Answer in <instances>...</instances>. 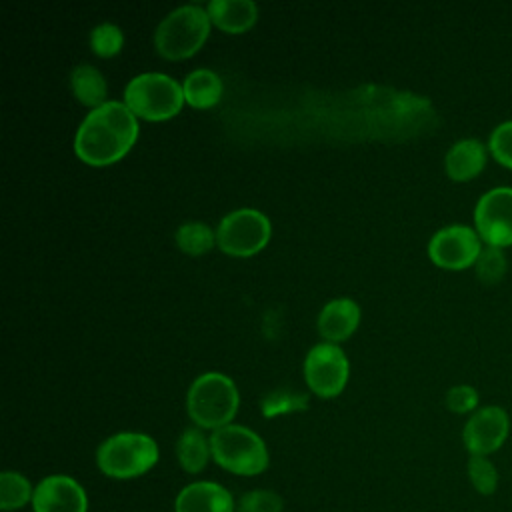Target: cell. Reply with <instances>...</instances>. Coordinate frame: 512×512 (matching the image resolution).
I'll list each match as a JSON object with an SVG mask.
<instances>
[{
  "instance_id": "cell-1",
  "label": "cell",
  "mask_w": 512,
  "mask_h": 512,
  "mask_svg": "<svg viewBox=\"0 0 512 512\" xmlns=\"http://www.w3.org/2000/svg\"><path fill=\"white\" fill-rule=\"evenodd\" d=\"M138 138V118L124 102L108 100L90 110L74 134V154L88 166L122 160Z\"/></svg>"
},
{
  "instance_id": "cell-2",
  "label": "cell",
  "mask_w": 512,
  "mask_h": 512,
  "mask_svg": "<svg viewBox=\"0 0 512 512\" xmlns=\"http://www.w3.org/2000/svg\"><path fill=\"white\" fill-rule=\"evenodd\" d=\"M240 406L236 384L222 372L198 376L186 394V412L196 428L218 430L232 424Z\"/></svg>"
},
{
  "instance_id": "cell-3",
  "label": "cell",
  "mask_w": 512,
  "mask_h": 512,
  "mask_svg": "<svg viewBox=\"0 0 512 512\" xmlns=\"http://www.w3.org/2000/svg\"><path fill=\"white\" fill-rule=\"evenodd\" d=\"M158 444L142 432H118L96 450V466L108 478L130 480L146 474L158 462Z\"/></svg>"
},
{
  "instance_id": "cell-4",
  "label": "cell",
  "mask_w": 512,
  "mask_h": 512,
  "mask_svg": "<svg viewBox=\"0 0 512 512\" xmlns=\"http://www.w3.org/2000/svg\"><path fill=\"white\" fill-rule=\"evenodd\" d=\"M206 8L186 4L162 18L154 32V48L166 60H186L194 56L210 34Z\"/></svg>"
},
{
  "instance_id": "cell-5",
  "label": "cell",
  "mask_w": 512,
  "mask_h": 512,
  "mask_svg": "<svg viewBox=\"0 0 512 512\" xmlns=\"http://www.w3.org/2000/svg\"><path fill=\"white\" fill-rule=\"evenodd\" d=\"M214 462L236 476H258L268 464V448L264 440L250 428L228 424L210 434Z\"/></svg>"
},
{
  "instance_id": "cell-6",
  "label": "cell",
  "mask_w": 512,
  "mask_h": 512,
  "mask_svg": "<svg viewBox=\"0 0 512 512\" xmlns=\"http://www.w3.org/2000/svg\"><path fill=\"white\" fill-rule=\"evenodd\" d=\"M124 104L136 118L148 122L174 118L184 106L182 84L160 72L138 74L124 88Z\"/></svg>"
},
{
  "instance_id": "cell-7",
  "label": "cell",
  "mask_w": 512,
  "mask_h": 512,
  "mask_svg": "<svg viewBox=\"0 0 512 512\" xmlns=\"http://www.w3.org/2000/svg\"><path fill=\"white\" fill-rule=\"evenodd\" d=\"M272 236V224L256 208H238L226 214L216 228V246L232 258L258 254Z\"/></svg>"
},
{
  "instance_id": "cell-8",
  "label": "cell",
  "mask_w": 512,
  "mask_h": 512,
  "mask_svg": "<svg viewBox=\"0 0 512 512\" xmlns=\"http://www.w3.org/2000/svg\"><path fill=\"white\" fill-rule=\"evenodd\" d=\"M304 380L320 398L338 396L348 382V358L338 344L320 342L312 346L304 358Z\"/></svg>"
},
{
  "instance_id": "cell-9",
  "label": "cell",
  "mask_w": 512,
  "mask_h": 512,
  "mask_svg": "<svg viewBox=\"0 0 512 512\" xmlns=\"http://www.w3.org/2000/svg\"><path fill=\"white\" fill-rule=\"evenodd\" d=\"M474 230L486 246H512V188L498 186L488 190L474 208Z\"/></svg>"
},
{
  "instance_id": "cell-10",
  "label": "cell",
  "mask_w": 512,
  "mask_h": 512,
  "mask_svg": "<svg viewBox=\"0 0 512 512\" xmlns=\"http://www.w3.org/2000/svg\"><path fill=\"white\" fill-rule=\"evenodd\" d=\"M482 252L478 232L464 224L440 228L428 242L430 260L444 270H464L476 264Z\"/></svg>"
},
{
  "instance_id": "cell-11",
  "label": "cell",
  "mask_w": 512,
  "mask_h": 512,
  "mask_svg": "<svg viewBox=\"0 0 512 512\" xmlns=\"http://www.w3.org/2000/svg\"><path fill=\"white\" fill-rule=\"evenodd\" d=\"M510 430L508 414L500 406H486L474 412L464 430H462V440L470 456H486L496 452Z\"/></svg>"
},
{
  "instance_id": "cell-12",
  "label": "cell",
  "mask_w": 512,
  "mask_h": 512,
  "mask_svg": "<svg viewBox=\"0 0 512 512\" xmlns=\"http://www.w3.org/2000/svg\"><path fill=\"white\" fill-rule=\"evenodd\" d=\"M34 512H88L84 488L66 474H50L34 486Z\"/></svg>"
},
{
  "instance_id": "cell-13",
  "label": "cell",
  "mask_w": 512,
  "mask_h": 512,
  "mask_svg": "<svg viewBox=\"0 0 512 512\" xmlns=\"http://www.w3.org/2000/svg\"><path fill=\"white\" fill-rule=\"evenodd\" d=\"M174 512H236V502L218 482L200 480L186 484L178 492Z\"/></svg>"
},
{
  "instance_id": "cell-14",
  "label": "cell",
  "mask_w": 512,
  "mask_h": 512,
  "mask_svg": "<svg viewBox=\"0 0 512 512\" xmlns=\"http://www.w3.org/2000/svg\"><path fill=\"white\" fill-rule=\"evenodd\" d=\"M360 324V308L350 298H336L322 306L316 326L326 342L338 344L348 340Z\"/></svg>"
},
{
  "instance_id": "cell-15",
  "label": "cell",
  "mask_w": 512,
  "mask_h": 512,
  "mask_svg": "<svg viewBox=\"0 0 512 512\" xmlns=\"http://www.w3.org/2000/svg\"><path fill=\"white\" fill-rule=\"evenodd\" d=\"M486 166V146L476 138H464L452 144L444 158V170L454 182L476 178Z\"/></svg>"
},
{
  "instance_id": "cell-16",
  "label": "cell",
  "mask_w": 512,
  "mask_h": 512,
  "mask_svg": "<svg viewBox=\"0 0 512 512\" xmlns=\"http://www.w3.org/2000/svg\"><path fill=\"white\" fill-rule=\"evenodd\" d=\"M206 12L210 22L226 34L248 32L258 20V6L252 0H212Z\"/></svg>"
},
{
  "instance_id": "cell-17",
  "label": "cell",
  "mask_w": 512,
  "mask_h": 512,
  "mask_svg": "<svg viewBox=\"0 0 512 512\" xmlns=\"http://www.w3.org/2000/svg\"><path fill=\"white\" fill-rule=\"evenodd\" d=\"M184 102L196 110H208L222 98V80L208 68L192 70L182 82Z\"/></svg>"
},
{
  "instance_id": "cell-18",
  "label": "cell",
  "mask_w": 512,
  "mask_h": 512,
  "mask_svg": "<svg viewBox=\"0 0 512 512\" xmlns=\"http://www.w3.org/2000/svg\"><path fill=\"white\" fill-rule=\"evenodd\" d=\"M176 458L182 470L188 474H200L208 466L212 458V448L210 438H206L202 428H186L178 436Z\"/></svg>"
},
{
  "instance_id": "cell-19",
  "label": "cell",
  "mask_w": 512,
  "mask_h": 512,
  "mask_svg": "<svg viewBox=\"0 0 512 512\" xmlns=\"http://www.w3.org/2000/svg\"><path fill=\"white\" fill-rule=\"evenodd\" d=\"M70 88L74 98L88 108H98L102 104H106V96H108V86L106 80L102 76V72L98 68H94L92 64H80L72 70L70 74Z\"/></svg>"
},
{
  "instance_id": "cell-20",
  "label": "cell",
  "mask_w": 512,
  "mask_h": 512,
  "mask_svg": "<svg viewBox=\"0 0 512 512\" xmlns=\"http://www.w3.org/2000/svg\"><path fill=\"white\" fill-rule=\"evenodd\" d=\"M34 488L30 480L14 470H4L0 474V508L4 512H14L32 502Z\"/></svg>"
},
{
  "instance_id": "cell-21",
  "label": "cell",
  "mask_w": 512,
  "mask_h": 512,
  "mask_svg": "<svg viewBox=\"0 0 512 512\" xmlns=\"http://www.w3.org/2000/svg\"><path fill=\"white\" fill-rule=\"evenodd\" d=\"M176 246L188 256H202L216 244V232L204 222H184L174 234Z\"/></svg>"
},
{
  "instance_id": "cell-22",
  "label": "cell",
  "mask_w": 512,
  "mask_h": 512,
  "mask_svg": "<svg viewBox=\"0 0 512 512\" xmlns=\"http://www.w3.org/2000/svg\"><path fill=\"white\" fill-rule=\"evenodd\" d=\"M124 46V34L116 24L104 22L90 32V48L100 58L116 56Z\"/></svg>"
},
{
  "instance_id": "cell-23",
  "label": "cell",
  "mask_w": 512,
  "mask_h": 512,
  "mask_svg": "<svg viewBox=\"0 0 512 512\" xmlns=\"http://www.w3.org/2000/svg\"><path fill=\"white\" fill-rule=\"evenodd\" d=\"M474 268H476L478 280L484 282L486 286H492V284H498L504 278L508 262H506V258H504L500 248L486 246V248H482Z\"/></svg>"
},
{
  "instance_id": "cell-24",
  "label": "cell",
  "mask_w": 512,
  "mask_h": 512,
  "mask_svg": "<svg viewBox=\"0 0 512 512\" xmlns=\"http://www.w3.org/2000/svg\"><path fill=\"white\" fill-rule=\"evenodd\" d=\"M284 500L274 490H250L236 502V512H282Z\"/></svg>"
},
{
  "instance_id": "cell-25",
  "label": "cell",
  "mask_w": 512,
  "mask_h": 512,
  "mask_svg": "<svg viewBox=\"0 0 512 512\" xmlns=\"http://www.w3.org/2000/svg\"><path fill=\"white\" fill-rule=\"evenodd\" d=\"M468 476H470V482L472 486L488 496L496 490V484H498V474H496V468L490 460H486V456H470L468 460Z\"/></svg>"
},
{
  "instance_id": "cell-26",
  "label": "cell",
  "mask_w": 512,
  "mask_h": 512,
  "mask_svg": "<svg viewBox=\"0 0 512 512\" xmlns=\"http://www.w3.org/2000/svg\"><path fill=\"white\" fill-rule=\"evenodd\" d=\"M488 150L492 158L512 170V120L498 124L490 138H488Z\"/></svg>"
},
{
  "instance_id": "cell-27",
  "label": "cell",
  "mask_w": 512,
  "mask_h": 512,
  "mask_svg": "<svg viewBox=\"0 0 512 512\" xmlns=\"http://www.w3.org/2000/svg\"><path fill=\"white\" fill-rule=\"evenodd\" d=\"M476 404H478V392L472 386H466V384L452 386L446 394V406L456 414H466L474 410Z\"/></svg>"
}]
</instances>
